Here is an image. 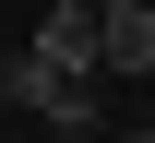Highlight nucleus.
<instances>
[{"label": "nucleus", "instance_id": "obj_1", "mask_svg": "<svg viewBox=\"0 0 155 143\" xmlns=\"http://www.w3.org/2000/svg\"><path fill=\"white\" fill-rule=\"evenodd\" d=\"M96 48H107L96 0H48V12H36V60H48L60 83H84V72H96Z\"/></svg>", "mask_w": 155, "mask_h": 143}, {"label": "nucleus", "instance_id": "obj_2", "mask_svg": "<svg viewBox=\"0 0 155 143\" xmlns=\"http://www.w3.org/2000/svg\"><path fill=\"white\" fill-rule=\"evenodd\" d=\"M96 24H107L96 72H155V12H96Z\"/></svg>", "mask_w": 155, "mask_h": 143}, {"label": "nucleus", "instance_id": "obj_3", "mask_svg": "<svg viewBox=\"0 0 155 143\" xmlns=\"http://www.w3.org/2000/svg\"><path fill=\"white\" fill-rule=\"evenodd\" d=\"M60 96V72L36 60V48H24V60H0V107H48Z\"/></svg>", "mask_w": 155, "mask_h": 143}, {"label": "nucleus", "instance_id": "obj_4", "mask_svg": "<svg viewBox=\"0 0 155 143\" xmlns=\"http://www.w3.org/2000/svg\"><path fill=\"white\" fill-rule=\"evenodd\" d=\"M36 119H48V131H96V83H60V96L36 107Z\"/></svg>", "mask_w": 155, "mask_h": 143}, {"label": "nucleus", "instance_id": "obj_5", "mask_svg": "<svg viewBox=\"0 0 155 143\" xmlns=\"http://www.w3.org/2000/svg\"><path fill=\"white\" fill-rule=\"evenodd\" d=\"M96 12H155V0H96Z\"/></svg>", "mask_w": 155, "mask_h": 143}, {"label": "nucleus", "instance_id": "obj_6", "mask_svg": "<svg viewBox=\"0 0 155 143\" xmlns=\"http://www.w3.org/2000/svg\"><path fill=\"white\" fill-rule=\"evenodd\" d=\"M119 143H155V131H119Z\"/></svg>", "mask_w": 155, "mask_h": 143}]
</instances>
